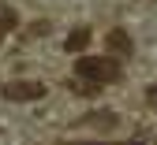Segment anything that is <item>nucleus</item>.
Returning <instances> with one entry per match:
<instances>
[{"label":"nucleus","mask_w":157,"mask_h":145,"mask_svg":"<svg viewBox=\"0 0 157 145\" xmlns=\"http://www.w3.org/2000/svg\"><path fill=\"white\" fill-rule=\"evenodd\" d=\"M150 104L157 108V86H150Z\"/></svg>","instance_id":"obj_7"},{"label":"nucleus","mask_w":157,"mask_h":145,"mask_svg":"<svg viewBox=\"0 0 157 145\" xmlns=\"http://www.w3.org/2000/svg\"><path fill=\"white\" fill-rule=\"evenodd\" d=\"M15 26H19V15L11 8H0V41H4V34H11Z\"/></svg>","instance_id":"obj_5"},{"label":"nucleus","mask_w":157,"mask_h":145,"mask_svg":"<svg viewBox=\"0 0 157 145\" xmlns=\"http://www.w3.org/2000/svg\"><path fill=\"white\" fill-rule=\"evenodd\" d=\"M67 145H112V141H67Z\"/></svg>","instance_id":"obj_6"},{"label":"nucleus","mask_w":157,"mask_h":145,"mask_svg":"<svg viewBox=\"0 0 157 145\" xmlns=\"http://www.w3.org/2000/svg\"><path fill=\"white\" fill-rule=\"evenodd\" d=\"M4 100H41L45 86L41 82H30V78H19V82H4Z\"/></svg>","instance_id":"obj_2"},{"label":"nucleus","mask_w":157,"mask_h":145,"mask_svg":"<svg viewBox=\"0 0 157 145\" xmlns=\"http://www.w3.org/2000/svg\"><path fill=\"white\" fill-rule=\"evenodd\" d=\"M120 74H124V67L112 56H78L75 60V78H82V82L109 86V82H120Z\"/></svg>","instance_id":"obj_1"},{"label":"nucleus","mask_w":157,"mask_h":145,"mask_svg":"<svg viewBox=\"0 0 157 145\" xmlns=\"http://www.w3.org/2000/svg\"><path fill=\"white\" fill-rule=\"evenodd\" d=\"M86 45H90V26H78V30H71V34H67L64 52H82Z\"/></svg>","instance_id":"obj_3"},{"label":"nucleus","mask_w":157,"mask_h":145,"mask_svg":"<svg viewBox=\"0 0 157 145\" xmlns=\"http://www.w3.org/2000/svg\"><path fill=\"white\" fill-rule=\"evenodd\" d=\"M109 49L116 56H131V37H127V30H112L109 34Z\"/></svg>","instance_id":"obj_4"}]
</instances>
